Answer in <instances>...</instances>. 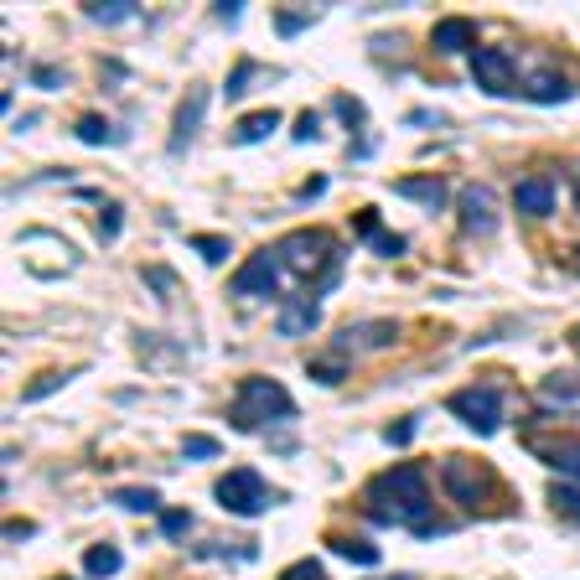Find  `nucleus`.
Here are the masks:
<instances>
[{"instance_id":"nucleus-1","label":"nucleus","mask_w":580,"mask_h":580,"mask_svg":"<svg viewBox=\"0 0 580 580\" xmlns=\"http://www.w3.org/2000/svg\"><path fill=\"white\" fill-rule=\"evenodd\" d=\"M369 524L378 529H415V534H441V524L430 518V498H425V472L420 462H399L389 472H378L369 482Z\"/></svg>"},{"instance_id":"nucleus-2","label":"nucleus","mask_w":580,"mask_h":580,"mask_svg":"<svg viewBox=\"0 0 580 580\" xmlns=\"http://www.w3.org/2000/svg\"><path fill=\"white\" fill-rule=\"evenodd\" d=\"M280 259H285L301 280L317 275V301L343 280V249H337V239L326 229H296L285 244H280Z\"/></svg>"},{"instance_id":"nucleus-3","label":"nucleus","mask_w":580,"mask_h":580,"mask_svg":"<svg viewBox=\"0 0 580 580\" xmlns=\"http://www.w3.org/2000/svg\"><path fill=\"white\" fill-rule=\"evenodd\" d=\"M291 415H296V399L285 395V384H275V378H244L229 410L239 430H270V425H285Z\"/></svg>"},{"instance_id":"nucleus-4","label":"nucleus","mask_w":580,"mask_h":580,"mask_svg":"<svg viewBox=\"0 0 580 580\" xmlns=\"http://www.w3.org/2000/svg\"><path fill=\"white\" fill-rule=\"evenodd\" d=\"M503 410H508V395L498 384H472V389H456L451 395V415L466 420L477 436H492L503 425Z\"/></svg>"},{"instance_id":"nucleus-5","label":"nucleus","mask_w":580,"mask_h":580,"mask_svg":"<svg viewBox=\"0 0 580 580\" xmlns=\"http://www.w3.org/2000/svg\"><path fill=\"white\" fill-rule=\"evenodd\" d=\"M265 498H270V488H265V477H259L255 466H233V472L218 477V488H212V503H223L233 518L265 513Z\"/></svg>"},{"instance_id":"nucleus-6","label":"nucleus","mask_w":580,"mask_h":580,"mask_svg":"<svg viewBox=\"0 0 580 580\" xmlns=\"http://www.w3.org/2000/svg\"><path fill=\"white\" fill-rule=\"evenodd\" d=\"M441 482L456 503H488L492 498V472L477 462V456H451V462L441 466Z\"/></svg>"},{"instance_id":"nucleus-7","label":"nucleus","mask_w":580,"mask_h":580,"mask_svg":"<svg viewBox=\"0 0 580 580\" xmlns=\"http://www.w3.org/2000/svg\"><path fill=\"white\" fill-rule=\"evenodd\" d=\"M280 270H285V259H280V249H259L239 275H233V296L239 301H249V296H275L280 291Z\"/></svg>"},{"instance_id":"nucleus-8","label":"nucleus","mask_w":580,"mask_h":580,"mask_svg":"<svg viewBox=\"0 0 580 580\" xmlns=\"http://www.w3.org/2000/svg\"><path fill=\"white\" fill-rule=\"evenodd\" d=\"M472 78L482 93L503 99V93H513V57L503 47H472Z\"/></svg>"},{"instance_id":"nucleus-9","label":"nucleus","mask_w":580,"mask_h":580,"mask_svg":"<svg viewBox=\"0 0 580 580\" xmlns=\"http://www.w3.org/2000/svg\"><path fill=\"white\" fill-rule=\"evenodd\" d=\"M462 229L477 233V239H488L492 229H498V192L482 182L462 186Z\"/></svg>"},{"instance_id":"nucleus-10","label":"nucleus","mask_w":580,"mask_h":580,"mask_svg":"<svg viewBox=\"0 0 580 580\" xmlns=\"http://www.w3.org/2000/svg\"><path fill=\"white\" fill-rule=\"evenodd\" d=\"M203 109H208V83H192L182 93V104H177V119H171V156H182L192 145L197 125H203Z\"/></svg>"},{"instance_id":"nucleus-11","label":"nucleus","mask_w":580,"mask_h":580,"mask_svg":"<svg viewBox=\"0 0 580 580\" xmlns=\"http://www.w3.org/2000/svg\"><path fill=\"white\" fill-rule=\"evenodd\" d=\"M513 208L524 212V218H550V212H555V182L524 177V182L513 186Z\"/></svg>"},{"instance_id":"nucleus-12","label":"nucleus","mask_w":580,"mask_h":580,"mask_svg":"<svg viewBox=\"0 0 580 580\" xmlns=\"http://www.w3.org/2000/svg\"><path fill=\"white\" fill-rule=\"evenodd\" d=\"M399 337V322H358V326H348L332 348L337 352H358V348H389Z\"/></svg>"},{"instance_id":"nucleus-13","label":"nucleus","mask_w":580,"mask_h":580,"mask_svg":"<svg viewBox=\"0 0 580 580\" xmlns=\"http://www.w3.org/2000/svg\"><path fill=\"white\" fill-rule=\"evenodd\" d=\"M534 451L559 477H580V436H544V441H534Z\"/></svg>"},{"instance_id":"nucleus-14","label":"nucleus","mask_w":580,"mask_h":580,"mask_svg":"<svg viewBox=\"0 0 580 580\" xmlns=\"http://www.w3.org/2000/svg\"><path fill=\"white\" fill-rule=\"evenodd\" d=\"M317 317H322V301H317V296H306V301H285L275 332H280V337H301V332H311V326H317Z\"/></svg>"},{"instance_id":"nucleus-15","label":"nucleus","mask_w":580,"mask_h":580,"mask_svg":"<svg viewBox=\"0 0 580 580\" xmlns=\"http://www.w3.org/2000/svg\"><path fill=\"white\" fill-rule=\"evenodd\" d=\"M399 197H410V203H420V208L441 212L451 192H446L441 177H404V182H399Z\"/></svg>"},{"instance_id":"nucleus-16","label":"nucleus","mask_w":580,"mask_h":580,"mask_svg":"<svg viewBox=\"0 0 580 580\" xmlns=\"http://www.w3.org/2000/svg\"><path fill=\"white\" fill-rule=\"evenodd\" d=\"M466 42H472V22H466V16H441L436 31H430V47L446 52V57H451V52H472Z\"/></svg>"},{"instance_id":"nucleus-17","label":"nucleus","mask_w":580,"mask_h":580,"mask_svg":"<svg viewBox=\"0 0 580 580\" xmlns=\"http://www.w3.org/2000/svg\"><path fill=\"white\" fill-rule=\"evenodd\" d=\"M119 565H125V555H119L115 544H93L89 555H83V570H89V580H109V576H119Z\"/></svg>"},{"instance_id":"nucleus-18","label":"nucleus","mask_w":580,"mask_h":580,"mask_svg":"<svg viewBox=\"0 0 580 580\" xmlns=\"http://www.w3.org/2000/svg\"><path fill=\"white\" fill-rule=\"evenodd\" d=\"M570 93H576V89H570L559 73H539L534 83H529V99H534V104H565Z\"/></svg>"},{"instance_id":"nucleus-19","label":"nucleus","mask_w":580,"mask_h":580,"mask_svg":"<svg viewBox=\"0 0 580 580\" xmlns=\"http://www.w3.org/2000/svg\"><path fill=\"white\" fill-rule=\"evenodd\" d=\"M109 503H119L125 513H156L162 508V492L156 488H119Z\"/></svg>"},{"instance_id":"nucleus-20","label":"nucleus","mask_w":580,"mask_h":580,"mask_svg":"<svg viewBox=\"0 0 580 580\" xmlns=\"http://www.w3.org/2000/svg\"><path fill=\"white\" fill-rule=\"evenodd\" d=\"M83 16L99 26H115V22H130L136 5H130V0H93V5H83Z\"/></svg>"},{"instance_id":"nucleus-21","label":"nucleus","mask_w":580,"mask_h":580,"mask_svg":"<svg viewBox=\"0 0 580 580\" xmlns=\"http://www.w3.org/2000/svg\"><path fill=\"white\" fill-rule=\"evenodd\" d=\"M275 125H280L275 109H259V115L239 119V130H233V140H239V145H249V140H265L270 130H275Z\"/></svg>"},{"instance_id":"nucleus-22","label":"nucleus","mask_w":580,"mask_h":580,"mask_svg":"<svg viewBox=\"0 0 580 580\" xmlns=\"http://www.w3.org/2000/svg\"><path fill=\"white\" fill-rule=\"evenodd\" d=\"M332 555L352 559V565H378V550H373V544H363V539H332Z\"/></svg>"},{"instance_id":"nucleus-23","label":"nucleus","mask_w":580,"mask_h":580,"mask_svg":"<svg viewBox=\"0 0 580 580\" xmlns=\"http://www.w3.org/2000/svg\"><path fill=\"white\" fill-rule=\"evenodd\" d=\"M306 373H311L317 384H343V378H348V358H311Z\"/></svg>"},{"instance_id":"nucleus-24","label":"nucleus","mask_w":580,"mask_h":580,"mask_svg":"<svg viewBox=\"0 0 580 580\" xmlns=\"http://www.w3.org/2000/svg\"><path fill=\"white\" fill-rule=\"evenodd\" d=\"M192 249H197V255L208 259V265H223V259H229V239H223V233H218V239H212V233H197V239H192Z\"/></svg>"},{"instance_id":"nucleus-25","label":"nucleus","mask_w":580,"mask_h":580,"mask_svg":"<svg viewBox=\"0 0 580 580\" xmlns=\"http://www.w3.org/2000/svg\"><path fill=\"white\" fill-rule=\"evenodd\" d=\"M78 140H83V145H109L115 136H109V125H104L99 115H83L78 119Z\"/></svg>"},{"instance_id":"nucleus-26","label":"nucleus","mask_w":580,"mask_h":580,"mask_svg":"<svg viewBox=\"0 0 580 580\" xmlns=\"http://www.w3.org/2000/svg\"><path fill=\"white\" fill-rule=\"evenodd\" d=\"M550 503H555L565 518H580V488H570V482H559V488L550 492Z\"/></svg>"},{"instance_id":"nucleus-27","label":"nucleus","mask_w":580,"mask_h":580,"mask_svg":"<svg viewBox=\"0 0 580 580\" xmlns=\"http://www.w3.org/2000/svg\"><path fill=\"white\" fill-rule=\"evenodd\" d=\"M223 446L212 441V436H186L182 441V456H192V462H208V456H218Z\"/></svg>"},{"instance_id":"nucleus-28","label":"nucleus","mask_w":580,"mask_h":580,"mask_svg":"<svg viewBox=\"0 0 580 580\" xmlns=\"http://www.w3.org/2000/svg\"><path fill=\"white\" fill-rule=\"evenodd\" d=\"M415 430H420V415H404V420H395V425L384 430V441H389V446H410V441H415Z\"/></svg>"},{"instance_id":"nucleus-29","label":"nucleus","mask_w":580,"mask_h":580,"mask_svg":"<svg viewBox=\"0 0 580 580\" xmlns=\"http://www.w3.org/2000/svg\"><path fill=\"white\" fill-rule=\"evenodd\" d=\"M369 244H373V249H378V255H389V259H395V255H404V233L378 229V233H373V239H369Z\"/></svg>"},{"instance_id":"nucleus-30","label":"nucleus","mask_w":580,"mask_h":580,"mask_svg":"<svg viewBox=\"0 0 580 580\" xmlns=\"http://www.w3.org/2000/svg\"><path fill=\"white\" fill-rule=\"evenodd\" d=\"M186 529H192V513H182V508L162 513V534H166V539H182Z\"/></svg>"},{"instance_id":"nucleus-31","label":"nucleus","mask_w":580,"mask_h":580,"mask_svg":"<svg viewBox=\"0 0 580 580\" xmlns=\"http://www.w3.org/2000/svg\"><path fill=\"white\" fill-rule=\"evenodd\" d=\"M249 73H255V63H239V68L229 73V89H223V93H229V99H244V83H249Z\"/></svg>"},{"instance_id":"nucleus-32","label":"nucleus","mask_w":580,"mask_h":580,"mask_svg":"<svg viewBox=\"0 0 580 580\" xmlns=\"http://www.w3.org/2000/svg\"><path fill=\"white\" fill-rule=\"evenodd\" d=\"M119 212H125V208H115V203H104V218H99V233H104V239H119V223H125Z\"/></svg>"},{"instance_id":"nucleus-33","label":"nucleus","mask_w":580,"mask_h":580,"mask_svg":"<svg viewBox=\"0 0 580 580\" xmlns=\"http://www.w3.org/2000/svg\"><path fill=\"white\" fill-rule=\"evenodd\" d=\"M280 580H322V565H317V559H301V565H291Z\"/></svg>"},{"instance_id":"nucleus-34","label":"nucleus","mask_w":580,"mask_h":580,"mask_svg":"<svg viewBox=\"0 0 580 580\" xmlns=\"http://www.w3.org/2000/svg\"><path fill=\"white\" fill-rule=\"evenodd\" d=\"M145 280H151L162 296H171V291H177V275H166V270H145Z\"/></svg>"},{"instance_id":"nucleus-35","label":"nucleus","mask_w":580,"mask_h":580,"mask_svg":"<svg viewBox=\"0 0 580 580\" xmlns=\"http://www.w3.org/2000/svg\"><path fill=\"white\" fill-rule=\"evenodd\" d=\"M275 31L280 37H296V31H306V16H275Z\"/></svg>"},{"instance_id":"nucleus-36","label":"nucleus","mask_w":580,"mask_h":580,"mask_svg":"<svg viewBox=\"0 0 580 580\" xmlns=\"http://www.w3.org/2000/svg\"><path fill=\"white\" fill-rule=\"evenodd\" d=\"M31 83H42V89H57V83H63V73H57V68H31Z\"/></svg>"},{"instance_id":"nucleus-37","label":"nucleus","mask_w":580,"mask_h":580,"mask_svg":"<svg viewBox=\"0 0 580 580\" xmlns=\"http://www.w3.org/2000/svg\"><path fill=\"white\" fill-rule=\"evenodd\" d=\"M218 16H223V22H239V16H244V0H218Z\"/></svg>"},{"instance_id":"nucleus-38","label":"nucleus","mask_w":580,"mask_h":580,"mask_svg":"<svg viewBox=\"0 0 580 580\" xmlns=\"http://www.w3.org/2000/svg\"><path fill=\"white\" fill-rule=\"evenodd\" d=\"M296 140H317V115H301V130H296Z\"/></svg>"},{"instance_id":"nucleus-39","label":"nucleus","mask_w":580,"mask_h":580,"mask_svg":"<svg viewBox=\"0 0 580 580\" xmlns=\"http://www.w3.org/2000/svg\"><path fill=\"white\" fill-rule=\"evenodd\" d=\"M576 203H580V186H576Z\"/></svg>"},{"instance_id":"nucleus-40","label":"nucleus","mask_w":580,"mask_h":580,"mask_svg":"<svg viewBox=\"0 0 580 580\" xmlns=\"http://www.w3.org/2000/svg\"><path fill=\"white\" fill-rule=\"evenodd\" d=\"M576 255H580V249H576Z\"/></svg>"}]
</instances>
